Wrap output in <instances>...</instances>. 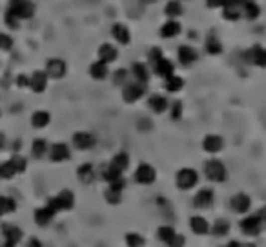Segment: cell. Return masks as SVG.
Returning <instances> with one entry per match:
<instances>
[{
	"instance_id": "28",
	"label": "cell",
	"mask_w": 266,
	"mask_h": 247,
	"mask_svg": "<svg viewBox=\"0 0 266 247\" xmlns=\"http://www.w3.org/2000/svg\"><path fill=\"white\" fill-rule=\"evenodd\" d=\"M261 15V7L257 4L256 0H246L245 7H243V16H246L248 20H256Z\"/></svg>"
},
{
	"instance_id": "6",
	"label": "cell",
	"mask_w": 266,
	"mask_h": 247,
	"mask_svg": "<svg viewBox=\"0 0 266 247\" xmlns=\"http://www.w3.org/2000/svg\"><path fill=\"white\" fill-rule=\"evenodd\" d=\"M66 71H68V66L62 58H49L48 62H46V69H44V73L48 75V79H55V80H60L66 77Z\"/></svg>"
},
{
	"instance_id": "14",
	"label": "cell",
	"mask_w": 266,
	"mask_h": 247,
	"mask_svg": "<svg viewBox=\"0 0 266 247\" xmlns=\"http://www.w3.org/2000/svg\"><path fill=\"white\" fill-rule=\"evenodd\" d=\"M48 155H49V160H51V162H64V160H69L71 151H69V148L66 146V144L59 142V144L49 146Z\"/></svg>"
},
{
	"instance_id": "58",
	"label": "cell",
	"mask_w": 266,
	"mask_h": 247,
	"mask_svg": "<svg viewBox=\"0 0 266 247\" xmlns=\"http://www.w3.org/2000/svg\"><path fill=\"white\" fill-rule=\"evenodd\" d=\"M0 247H16V246H11V244H5V242H4Z\"/></svg>"
},
{
	"instance_id": "23",
	"label": "cell",
	"mask_w": 266,
	"mask_h": 247,
	"mask_svg": "<svg viewBox=\"0 0 266 247\" xmlns=\"http://www.w3.org/2000/svg\"><path fill=\"white\" fill-rule=\"evenodd\" d=\"M182 26L177 20H168L160 26V37L162 38H175L177 35H181Z\"/></svg>"
},
{
	"instance_id": "9",
	"label": "cell",
	"mask_w": 266,
	"mask_h": 247,
	"mask_svg": "<svg viewBox=\"0 0 266 247\" xmlns=\"http://www.w3.org/2000/svg\"><path fill=\"white\" fill-rule=\"evenodd\" d=\"M155 178H157V173L155 169L149 165V164H140L137 169H135V182L140 185H149L153 184Z\"/></svg>"
},
{
	"instance_id": "36",
	"label": "cell",
	"mask_w": 266,
	"mask_h": 247,
	"mask_svg": "<svg viewBox=\"0 0 266 247\" xmlns=\"http://www.w3.org/2000/svg\"><path fill=\"white\" fill-rule=\"evenodd\" d=\"M16 209V202L11 196H2L0 195V216H5L13 213Z\"/></svg>"
},
{
	"instance_id": "10",
	"label": "cell",
	"mask_w": 266,
	"mask_h": 247,
	"mask_svg": "<svg viewBox=\"0 0 266 247\" xmlns=\"http://www.w3.org/2000/svg\"><path fill=\"white\" fill-rule=\"evenodd\" d=\"M144 93H146V85L144 84H138V82H135V84H126L123 89V98L126 100L128 104H133V102H137V100L142 98Z\"/></svg>"
},
{
	"instance_id": "26",
	"label": "cell",
	"mask_w": 266,
	"mask_h": 247,
	"mask_svg": "<svg viewBox=\"0 0 266 247\" xmlns=\"http://www.w3.org/2000/svg\"><path fill=\"white\" fill-rule=\"evenodd\" d=\"M148 105L149 109L153 111V113H157V115H160V113H164L166 109H168V100H166V96L162 95H151L148 98Z\"/></svg>"
},
{
	"instance_id": "29",
	"label": "cell",
	"mask_w": 266,
	"mask_h": 247,
	"mask_svg": "<svg viewBox=\"0 0 266 247\" xmlns=\"http://www.w3.org/2000/svg\"><path fill=\"white\" fill-rule=\"evenodd\" d=\"M182 11H184V7H182L181 0H170L164 7V15L170 16V20H175L177 16L182 15Z\"/></svg>"
},
{
	"instance_id": "51",
	"label": "cell",
	"mask_w": 266,
	"mask_h": 247,
	"mask_svg": "<svg viewBox=\"0 0 266 247\" xmlns=\"http://www.w3.org/2000/svg\"><path fill=\"white\" fill-rule=\"evenodd\" d=\"M184 242H186V238L182 237V235H177V237L173 238V242H171L170 247H184Z\"/></svg>"
},
{
	"instance_id": "27",
	"label": "cell",
	"mask_w": 266,
	"mask_h": 247,
	"mask_svg": "<svg viewBox=\"0 0 266 247\" xmlns=\"http://www.w3.org/2000/svg\"><path fill=\"white\" fill-rule=\"evenodd\" d=\"M51 122V115L48 111H35L31 115V126L35 129H44Z\"/></svg>"
},
{
	"instance_id": "52",
	"label": "cell",
	"mask_w": 266,
	"mask_h": 247,
	"mask_svg": "<svg viewBox=\"0 0 266 247\" xmlns=\"http://www.w3.org/2000/svg\"><path fill=\"white\" fill-rule=\"evenodd\" d=\"M224 2H226V0H206V7H212V9H215V7H223Z\"/></svg>"
},
{
	"instance_id": "32",
	"label": "cell",
	"mask_w": 266,
	"mask_h": 247,
	"mask_svg": "<svg viewBox=\"0 0 266 247\" xmlns=\"http://www.w3.org/2000/svg\"><path fill=\"white\" fill-rule=\"evenodd\" d=\"M190 227H192V231L195 235H206L210 231V226H208L206 218H202V216H192L190 218Z\"/></svg>"
},
{
	"instance_id": "11",
	"label": "cell",
	"mask_w": 266,
	"mask_h": 247,
	"mask_svg": "<svg viewBox=\"0 0 266 247\" xmlns=\"http://www.w3.org/2000/svg\"><path fill=\"white\" fill-rule=\"evenodd\" d=\"M71 142H73L75 149H79V151H88V149H91L93 146H95V137H93L91 133L79 131L73 135Z\"/></svg>"
},
{
	"instance_id": "22",
	"label": "cell",
	"mask_w": 266,
	"mask_h": 247,
	"mask_svg": "<svg viewBox=\"0 0 266 247\" xmlns=\"http://www.w3.org/2000/svg\"><path fill=\"white\" fill-rule=\"evenodd\" d=\"M117 57H119V51L112 44H102L101 48H99V60H101V62L112 64L117 60Z\"/></svg>"
},
{
	"instance_id": "48",
	"label": "cell",
	"mask_w": 266,
	"mask_h": 247,
	"mask_svg": "<svg viewBox=\"0 0 266 247\" xmlns=\"http://www.w3.org/2000/svg\"><path fill=\"white\" fill-rule=\"evenodd\" d=\"M181 115H182V104L181 102H173V105H171V118L179 120Z\"/></svg>"
},
{
	"instance_id": "47",
	"label": "cell",
	"mask_w": 266,
	"mask_h": 247,
	"mask_svg": "<svg viewBox=\"0 0 266 247\" xmlns=\"http://www.w3.org/2000/svg\"><path fill=\"white\" fill-rule=\"evenodd\" d=\"M160 58H162V51H160L159 48H153L151 51L148 53V60H149V64H151V66H155V64L159 62Z\"/></svg>"
},
{
	"instance_id": "34",
	"label": "cell",
	"mask_w": 266,
	"mask_h": 247,
	"mask_svg": "<svg viewBox=\"0 0 266 247\" xmlns=\"http://www.w3.org/2000/svg\"><path fill=\"white\" fill-rule=\"evenodd\" d=\"M48 149H49V146H48V142H46L44 138H35V140H33V144H31V155L35 158L46 157V155H48Z\"/></svg>"
},
{
	"instance_id": "17",
	"label": "cell",
	"mask_w": 266,
	"mask_h": 247,
	"mask_svg": "<svg viewBox=\"0 0 266 247\" xmlns=\"http://www.w3.org/2000/svg\"><path fill=\"white\" fill-rule=\"evenodd\" d=\"M202 148H204V151L206 153H212V155L221 153L224 148L223 137H219V135H206L204 140H202Z\"/></svg>"
},
{
	"instance_id": "15",
	"label": "cell",
	"mask_w": 266,
	"mask_h": 247,
	"mask_svg": "<svg viewBox=\"0 0 266 247\" xmlns=\"http://www.w3.org/2000/svg\"><path fill=\"white\" fill-rule=\"evenodd\" d=\"M48 87V75L44 71H35L29 75V89L35 93H44Z\"/></svg>"
},
{
	"instance_id": "43",
	"label": "cell",
	"mask_w": 266,
	"mask_h": 247,
	"mask_svg": "<svg viewBox=\"0 0 266 247\" xmlns=\"http://www.w3.org/2000/svg\"><path fill=\"white\" fill-rule=\"evenodd\" d=\"M126 244H128V247H144L146 240L138 233H130L128 237H126Z\"/></svg>"
},
{
	"instance_id": "42",
	"label": "cell",
	"mask_w": 266,
	"mask_h": 247,
	"mask_svg": "<svg viewBox=\"0 0 266 247\" xmlns=\"http://www.w3.org/2000/svg\"><path fill=\"white\" fill-rule=\"evenodd\" d=\"M9 162L13 164V167H15L16 174H20L26 171L27 167V160L24 157H20V155H13V157L9 158Z\"/></svg>"
},
{
	"instance_id": "18",
	"label": "cell",
	"mask_w": 266,
	"mask_h": 247,
	"mask_svg": "<svg viewBox=\"0 0 266 247\" xmlns=\"http://www.w3.org/2000/svg\"><path fill=\"white\" fill-rule=\"evenodd\" d=\"M177 57H179V62H181L182 66H192L199 58V55L192 46L184 44V46H181V48L177 49Z\"/></svg>"
},
{
	"instance_id": "38",
	"label": "cell",
	"mask_w": 266,
	"mask_h": 247,
	"mask_svg": "<svg viewBox=\"0 0 266 247\" xmlns=\"http://www.w3.org/2000/svg\"><path fill=\"white\" fill-rule=\"evenodd\" d=\"M212 233L215 237H226L230 233V222L224 220V218H219L215 224L212 226Z\"/></svg>"
},
{
	"instance_id": "37",
	"label": "cell",
	"mask_w": 266,
	"mask_h": 247,
	"mask_svg": "<svg viewBox=\"0 0 266 247\" xmlns=\"http://www.w3.org/2000/svg\"><path fill=\"white\" fill-rule=\"evenodd\" d=\"M177 237V233H175V229L173 227H170V226H162L159 229V238H160V242L162 244H166V246L170 247L171 246V242H173V238Z\"/></svg>"
},
{
	"instance_id": "56",
	"label": "cell",
	"mask_w": 266,
	"mask_h": 247,
	"mask_svg": "<svg viewBox=\"0 0 266 247\" xmlns=\"http://www.w3.org/2000/svg\"><path fill=\"white\" fill-rule=\"evenodd\" d=\"M226 247H243V244H239V242H235V240H232V242H230Z\"/></svg>"
},
{
	"instance_id": "57",
	"label": "cell",
	"mask_w": 266,
	"mask_h": 247,
	"mask_svg": "<svg viewBox=\"0 0 266 247\" xmlns=\"http://www.w3.org/2000/svg\"><path fill=\"white\" fill-rule=\"evenodd\" d=\"M144 4H155V2H157V0H142Z\"/></svg>"
},
{
	"instance_id": "39",
	"label": "cell",
	"mask_w": 266,
	"mask_h": 247,
	"mask_svg": "<svg viewBox=\"0 0 266 247\" xmlns=\"http://www.w3.org/2000/svg\"><path fill=\"white\" fill-rule=\"evenodd\" d=\"M121 176H123V173H121V171H117V169L113 167V165H110V164H108L106 167L102 169V178L106 180L108 184H112V182L119 180Z\"/></svg>"
},
{
	"instance_id": "7",
	"label": "cell",
	"mask_w": 266,
	"mask_h": 247,
	"mask_svg": "<svg viewBox=\"0 0 266 247\" xmlns=\"http://www.w3.org/2000/svg\"><path fill=\"white\" fill-rule=\"evenodd\" d=\"M246 0H226L223 5V16L226 20L235 22L243 16V7Z\"/></svg>"
},
{
	"instance_id": "21",
	"label": "cell",
	"mask_w": 266,
	"mask_h": 247,
	"mask_svg": "<svg viewBox=\"0 0 266 247\" xmlns=\"http://www.w3.org/2000/svg\"><path fill=\"white\" fill-rule=\"evenodd\" d=\"M112 35H113V38L121 44V46H128L130 40H132V35H130L128 26H124V24H121V22L112 27Z\"/></svg>"
},
{
	"instance_id": "4",
	"label": "cell",
	"mask_w": 266,
	"mask_h": 247,
	"mask_svg": "<svg viewBox=\"0 0 266 247\" xmlns=\"http://www.w3.org/2000/svg\"><path fill=\"white\" fill-rule=\"evenodd\" d=\"M199 182V174L195 169L192 167H182L177 171L175 174V184L179 189L182 191H188V189H192V187H195Z\"/></svg>"
},
{
	"instance_id": "46",
	"label": "cell",
	"mask_w": 266,
	"mask_h": 247,
	"mask_svg": "<svg viewBox=\"0 0 266 247\" xmlns=\"http://www.w3.org/2000/svg\"><path fill=\"white\" fill-rule=\"evenodd\" d=\"M5 26L9 27V29H16V27L20 26V20H18V18L13 15V13L5 11Z\"/></svg>"
},
{
	"instance_id": "53",
	"label": "cell",
	"mask_w": 266,
	"mask_h": 247,
	"mask_svg": "<svg viewBox=\"0 0 266 247\" xmlns=\"http://www.w3.org/2000/svg\"><path fill=\"white\" fill-rule=\"evenodd\" d=\"M24 247H42V242H40L38 238L31 237V238H27V242L24 244Z\"/></svg>"
},
{
	"instance_id": "41",
	"label": "cell",
	"mask_w": 266,
	"mask_h": 247,
	"mask_svg": "<svg viewBox=\"0 0 266 247\" xmlns=\"http://www.w3.org/2000/svg\"><path fill=\"white\" fill-rule=\"evenodd\" d=\"M104 196H106L108 204L117 205V204H121V200H123V191H117V189H113V187H108L106 193H104Z\"/></svg>"
},
{
	"instance_id": "45",
	"label": "cell",
	"mask_w": 266,
	"mask_h": 247,
	"mask_svg": "<svg viewBox=\"0 0 266 247\" xmlns=\"http://www.w3.org/2000/svg\"><path fill=\"white\" fill-rule=\"evenodd\" d=\"M13 48V38L9 35H5V33H0V49L2 51H9Z\"/></svg>"
},
{
	"instance_id": "49",
	"label": "cell",
	"mask_w": 266,
	"mask_h": 247,
	"mask_svg": "<svg viewBox=\"0 0 266 247\" xmlns=\"http://www.w3.org/2000/svg\"><path fill=\"white\" fill-rule=\"evenodd\" d=\"M137 127L140 131H149V129L153 127V124H151V120H148V118H140V120L137 122Z\"/></svg>"
},
{
	"instance_id": "16",
	"label": "cell",
	"mask_w": 266,
	"mask_h": 247,
	"mask_svg": "<svg viewBox=\"0 0 266 247\" xmlns=\"http://www.w3.org/2000/svg\"><path fill=\"white\" fill-rule=\"evenodd\" d=\"M213 189L210 187H204L197 193V195L193 196V205L199 207V209H208V207H212L213 204Z\"/></svg>"
},
{
	"instance_id": "25",
	"label": "cell",
	"mask_w": 266,
	"mask_h": 247,
	"mask_svg": "<svg viewBox=\"0 0 266 247\" xmlns=\"http://www.w3.org/2000/svg\"><path fill=\"white\" fill-rule=\"evenodd\" d=\"M77 178L82 182L84 185H90L93 180H95V169L91 164H82L79 169H77Z\"/></svg>"
},
{
	"instance_id": "50",
	"label": "cell",
	"mask_w": 266,
	"mask_h": 247,
	"mask_svg": "<svg viewBox=\"0 0 266 247\" xmlns=\"http://www.w3.org/2000/svg\"><path fill=\"white\" fill-rule=\"evenodd\" d=\"M16 85H18V87H29V77H27V75H20V77L16 79Z\"/></svg>"
},
{
	"instance_id": "31",
	"label": "cell",
	"mask_w": 266,
	"mask_h": 247,
	"mask_svg": "<svg viewBox=\"0 0 266 247\" xmlns=\"http://www.w3.org/2000/svg\"><path fill=\"white\" fill-rule=\"evenodd\" d=\"M206 51L210 53V55H221L223 53V44H221V40L217 38V35L215 33H208L206 37Z\"/></svg>"
},
{
	"instance_id": "35",
	"label": "cell",
	"mask_w": 266,
	"mask_h": 247,
	"mask_svg": "<svg viewBox=\"0 0 266 247\" xmlns=\"http://www.w3.org/2000/svg\"><path fill=\"white\" fill-rule=\"evenodd\" d=\"M182 85H184V80H182L181 77H177V75H171V77L164 79V89L170 91V93H177V91H181Z\"/></svg>"
},
{
	"instance_id": "33",
	"label": "cell",
	"mask_w": 266,
	"mask_h": 247,
	"mask_svg": "<svg viewBox=\"0 0 266 247\" xmlns=\"http://www.w3.org/2000/svg\"><path fill=\"white\" fill-rule=\"evenodd\" d=\"M90 75L91 79L95 80H104L108 77V64L101 62V60H97L90 66Z\"/></svg>"
},
{
	"instance_id": "2",
	"label": "cell",
	"mask_w": 266,
	"mask_h": 247,
	"mask_svg": "<svg viewBox=\"0 0 266 247\" xmlns=\"http://www.w3.org/2000/svg\"><path fill=\"white\" fill-rule=\"evenodd\" d=\"M7 11L18 18V20H27L35 15V4L31 0H9Z\"/></svg>"
},
{
	"instance_id": "12",
	"label": "cell",
	"mask_w": 266,
	"mask_h": 247,
	"mask_svg": "<svg viewBox=\"0 0 266 247\" xmlns=\"http://www.w3.org/2000/svg\"><path fill=\"white\" fill-rule=\"evenodd\" d=\"M230 205H232V209L235 211V213H239V215H245V213H248L252 207V198L246 193H237V195L232 196V200H230Z\"/></svg>"
},
{
	"instance_id": "13",
	"label": "cell",
	"mask_w": 266,
	"mask_h": 247,
	"mask_svg": "<svg viewBox=\"0 0 266 247\" xmlns=\"http://www.w3.org/2000/svg\"><path fill=\"white\" fill-rule=\"evenodd\" d=\"M2 237H4V242L5 244L16 246V244L22 242V238H24V233H22L20 227L11 226V224H5V226H2Z\"/></svg>"
},
{
	"instance_id": "59",
	"label": "cell",
	"mask_w": 266,
	"mask_h": 247,
	"mask_svg": "<svg viewBox=\"0 0 266 247\" xmlns=\"http://www.w3.org/2000/svg\"><path fill=\"white\" fill-rule=\"evenodd\" d=\"M243 247H256L254 244H243Z\"/></svg>"
},
{
	"instance_id": "55",
	"label": "cell",
	"mask_w": 266,
	"mask_h": 247,
	"mask_svg": "<svg viewBox=\"0 0 266 247\" xmlns=\"http://www.w3.org/2000/svg\"><path fill=\"white\" fill-rule=\"evenodd\" d=\"M5 146V137H4V133H0V149L4 148Z\"/></svg>"
},
{
	"instance_id": "19",
	"label": "cell",
	"mask_w": 266,
	"mask_h": 247,
	"mask_svg": "<svg viewBox=\"0 0 266 247\" xmlns=\"http://www.w3.org/2000/svg\"><path fill=\"white\" fill-rule=\"evenodd\" d=\"M55 213L49 205H44V207H38L37 211H35V222H37V226L44 227V226H49L51 224V220L55 218Z\"/></svg>"
},
{
	"instance_id": "20",
	"label": "cell",
	"mask_w": 266,
	"mask_h": 247,
	"mask_svg": "<svg viewBox=\"0 0 266 247\" xmlns=\"http://www.w3.org/2000/svg\"><path fill=\"white\" fill-rule=\"evenodd\" d=\"M153 71H155V75H159L160 79H168V77H171V75L175 73V66H173L171 60L162 57L159 62L153 66Z\"/></svg>"
},
{
	"instance_id": "44",
	"label": "cell",
	"mask_w": 266,
	"mask_h": 247,
	"mask_svg": "<svg viewBox=\"0 0 266 247\" xmlns=\"http://www.w3.org/2000/svg\"><path fill=\"white\" fill-rule=\"evenodd\" d=\"M128 69H117L115 71V75H113V82L117 85H126V82H128Z\"/></svg>"
},
{
	"instance_id": "54",
	"label": "cell",
	"mask_w": 266,
	"mask_h": 247,
	"mask_svg": "<svg viewBox=\"0 0 266 247\" xmlns=\"http://www.w3.org/2000/svg\"><path fill=\"white\" fill-rule=\"evenodd\" d=\"M257 215H259V218H261V220L266 224V205H263L261 211H257Z\"/></svg>"
},
{
	"instance_id": "24",
	"label": "cell",
	"mask_w": 266,
	"mask_h": 247,
	"mask_svg": "<svg viewBox=\"0 0 266 247\" xmlns=\"http://www.w3.org/2000/svg\"><path fill=\"white\" fill-rule=\"evenodd\" d=\"M132 73L133 77H135V82H138V84H148V80H149V69L146 64L142 62H135L132 66Z\"/></svg>"
},
{
	"instance_id": "3",
	"label": "cell",
	"mask_w": 266,
	"mask_h": 247,
	"mask_svg": "<svg viewBox=\"0 0 266 247\" xmlns=\"http://www.w3.org/2000/svg\"><path fill=\"white\" fill-rule=\"evenodd\" d=\"M204 174H206V178L210 182H224V180L228 178V171L224 167V164L217 158H212V160H208L204 164Z\"/></svg>"
},
{
	"instance_id": "1",
	"label": "cell",
	"mask_w": 266,
	"mask_h": 247,
	"mask_svg": "<svg viewBox=\"0 0 266 247\" xmlns=\"http://www.w3.org/2000/svg\"><path fill=\"white\" fill-rule=\"evenodd\" d=\"M46 205H49L55 213H60V211H69L73 209L75 205V195L69 189H62L57 196H51L48 198Z\"/></svg>"
},
{
	"instance_id": "30",
	"label": "cell",
	"mask_w": 266,
	"mask_h": 247,
	"mask_svg": "<svg viewBox=\"0 0 266 247\" xmlns=\"http://www.w3.org/2000/svg\"><path fill=\"white\" fill-rule=\"evenodd\" d=\"M110 165H113V167L117 169V171H121V173H124L126 169L130 167V157H128V153H117L115 157L112 158V162H110Z\"/></svg>"
},
{
	"instance_id": "8",
	"label": "cell",
	"mask_w": 266,
	"mask_h": 247,
	"mask_svg": "<svg viewBox=\"0 0 266 247\" xmlns=\"http://www.w3.org/2000/svg\"><path fill=\"white\" fill-rule=\"evenodd\" d=\"M245 60L252 66H257V68H266V49L256 44L254 48H250L245 53Z\"/></svg>"
},
{
	"instance_id": "5",
	"label": "cell",
	"mask_w": 266,
	"mask_h": 247,
	"mask_svg": "<svg viewBox=\"0 0 266 247\" xmlns=\"http://www.w3.org/2000/svg\"><path fill=\"white\" fill-rule=\"evenodd\" d=\"M266 224L259 218V215H250L246 216V218H243L239 224L241 231H243V235H246V237H257L259 233L263 231V227H265Z\"/></svg>"
},
{
	"instance_id": "40",
	"label": "cell",
	"mask_w": 266,
	"mask_h": 247,
	"mask_svg": "<svg viewBox=\"0 0 266 247\" xmlns=\"http://www.w3.org/2000/svg\"><path fill=\"white\" fill-rule=\"evenodd\" d=\"M15 174H16V171H15V167H13V164H11L9 160L0 164V178L2 180H11Z\"/></svg>"
}]
</instances>
